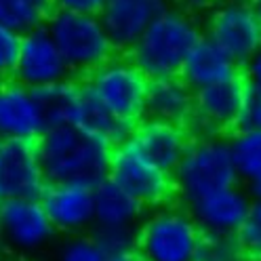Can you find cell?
Wrapping results in <instances>:
<instances>
[{"mask_svg": "<svg viewBox=\"0 0 261 261\" xmlns=\"http://www.w3.org/2000/svg\"><path fill=\"white\" fill-rule=\"evenodd\" d=\"M46 181L97 186L108 177L112 145L74 124L48 126L36 141Z\"/></svg>", "mask_w": 261, "mask_h": 261, "instance_id": "obj_1", "label": "cell"}, {"mask_svg": "<svg viewBox=\"0 0 261 261\" xmlns=\"http://www.w3.org/2000/svg\"><path fill=\"white\" fill-rule=\"evenodd\" d=\"M200 38L202 30L194 13L162 5L139 40L130 46L128 57L148 78L177 76Z\"/></svg>", "mask_w": 261, "mask_h": 261, "instance_id": "obj_2", "label": "cell"}, {"mask_svg": "<svg viewBox=\"0 0 261 261\" xmlns=\"http://www.w3.org/2000/svg\"><path fill=\"white\" fill-rule=\"evenodd\" d=\"M238 181L230 141L223 135L192 137L173 173L175 194L184 206H190L217 190L236 186Z\"/></svg>", "mask_w": 261, "mask_h": 261, "instance_id": "obj_3", "label": "cell"}, {"mask_svg": "<svg viewBox=\"0 0 261 261\" xmlns=\"http://www.w3.org/2000/svg\"><path fill=\"white\" fill-rule=\"evenodd\" d=\"M202 230L188 206L162 204L135 227V249L145 261H196Z\"/></svg>", "mask_w": 261, "mask_h": 261, "instance_id": "obj_4", "label": "cell"}, {"mask_svg": "<svg viewBox=\"0 0 261 261\" xmlns=\"http://www.w3.org/2000/svg\"><path fill=\"white\" fill-rule=\"evenodd\" d=\"M44 28L59 46L72 74L87 76L114 53L108 32L97 13L53 11L46 17Z\"/></svg>", "mask_w": 261, "mask_h": 261, "instance_id": "obj_5", "label": "cell"}, {"mask_svg": "<svg viewBox=\"0 0 261 261\" xmlns=\"http://www.w3.org/2000/svg\"><path fill=\"white\" fill-rule=\"evenodd\" d=\"M148 83L150 78L137 68L130 57L112 55L108 61L87 74L83 85L114 116L135 126L143 118Z\"/></svg>", "mask_w": 261, "mask_h": 261, "instance_id": "obj_6", "label": "cell"}, {"mask_svg": "<svg viewBox=\"0 0 261 261\" xmlns=\"http://www.w3.org/2000/svg\"><path fill=\"white\" fill-rule=\"evenodd\" d=\"M204 36L238 65H247L261 51V19L247 0H221L211 9Z\"/></svg>", "mask_w": 261, "mask_h": 261, "instance_id": "obj_7", "label": "cell"}, {"mask_svg": "<svg viewBox=\"0 0 261 261\" xmlns=\"http://www.w3.org/2000/svg\"><path fill=\"white\" fill-rule=\"evenodd\" d=\"M108 177L133 194L145 208L167 204L175 194L173 175L152 165L128 139L112 148Z\"/></svg>", "mask_w": 261, "mask_h": 261, "instance_id": "obj_8", "label": "cell"}, {"mask_svg": "<svg viewBox=\"0 0 261 261\" xmlns=\"http://www.w3.org/2000/svg\"><path fill=\"white\" fill-rule=\"evenodd\" d=\"M55 225L40 198L0 202V244L15 255L42 253L55 240Z\"/></svg>", "mask_w": 261, "mask_h": 261, "instance_id": "obj_9", "label": "cell"}, {"mask_svg": "<svg viewBox=\"0 0 261 261\" xmlns=\"http://www.w3.org/2000/svg\"><path fill=\"white\" fill-rule=\"evenodd\" d=\"M70 74V65L65 63L59 46L44 25H38L19 36V51L11 74L15 83L40 91L68 80Z\"/></svg>", "mask_w": 261, "mask_h": 261, "instance_id": "obj_10", "label": "cell"}, {"mask_svg": "<svg viewBox=\"0 0 261 261\" xmlns=\"http://www.w3.org/2000/svg\"><path fill=\"white\" fill-rule=\"evenodd\" d=\"M244 85L236 76L225 83L194 91V110L186 122L190 137L225 135L238 122Z\"/></svg>", "mask_w": 261, "mask_h": 261, "instance_id": "obj_11", "label": "cell"}, {"mask_svg": "<svg viewBox=\"0 0 261 261\" xmlns=\"http://www.w3.org/2000/svg\"><path fill=\"white\" fill-rule=\"evenodd\" d=\"M46 184L36 141H0V202L40 198Z\"/></svg>", "mask_w": 261, "mask_h": 261, "instance_id": "obj_12", "label": "cell"}, {"mask_svg": "<svg viewBox=\"0 0 261 261\" xmlns=\"http://www.w3.org/2000/svg\"><path fill=\"white\" fill-rule=\"evenodd\" d=\"M40 202L57 232L68 236L85 234L95 225L93 186L76 181H48Z\"/></svg>", "mask_w": 261, "mask_h": 261, "instance_id": "obj_13", "label": "cell"}, {"mask_svg": "<svg viewBox=\"0 0 261 261\" xmlns=\"http://www.w3.org/2000/svg\"><path fill=\"white\" fill-rule=\"evenodd\" d=\"M46 128L38 91L15 80L0 85V139L38 141Z\"/></svg>", "mask_w": 261, "mask_h": 261, "instance_id": "obj_14", "label": "cell"}, {"mask_svg": "<svg viewBox=\"0 0 261 261\" xmlns=\"http://www.w3.org/2000/svg\"><path fill=\"white\" fill-rule=\"evenodd\" d=\"M128 141L152 165H156L160 171L173 175L179 160L184 158L192 137L188 133L186 124L141 118L133 126V130H130Z\"/></svg>", "mask_w": 261, "mask_h": 261, "instance_id": "obj_15", "label": "cell"}, {"mask_svg": "<svg viewBox=\"0 0 261 261\" xmlns=\"http://www.w3.org/2000/svg\"><path fill=\"white\" fill-rule=\"evenodd\" d=\"M251 204L253 200L249 192L236 184L204 196V198L196 200L188 208L202 230V234L236 236Z\"/></svg>", "mask_w": 261, "mask_h": 261, "instance_id": "obj_16", "label": "cell"}, {"mask_svg": "<svg viewBox=\"0 0 261 261\" xmlns=\"http://www.w3.org/2000/svg\"><path fill=\"white\" fill-rule=\"evenodd\" d=\"M160 9V0H106L97 15L114 51H130Z\"/></svg>", "mask_w": 261, "mask_h": 261, "instance_id": "obj_17", "label": "cell"}, {"mask_svg": "<svg viewBox=\"0 0 261 261\" xmlns=\"http://www.w3.org/2000/svg\"><path fill=\"white\" fill-rule=\"evenodd\" d=\"M194 110V89L181 76H160L150 78L145 91L143 118H154L162 122L186 124Z\"/></svg>", "mask_w": 261, "mask_h": 261, "instance_id": "obj_18", "label": "cell"}, {"mask_svg": "<svg viewBox=\"0 0 261 261\" xmlns=\"http://www.w3.org/2000/svg\"><path fill=\"white\" fill-rule=\"evenodd\" d=\"M179 76L190 85V89L198 91V89L213 87L236 78L238 63L227 53H223L215 42H211L206 36H202L192 46Z\"/></svg>", "mask_w": 261, "mask_h": 261, "instance_id": "obj_19", "label": "cell"}, {"mask_svg": "<svg viewBox=\"0 0 261 261\" xmlns=\"http://www.w3.org/2000/svg\"><path fill=\"white\" fill-rule=\"evenodd\" d=\"M95 225L93 227H137L145 206L114 179L106 177L93 186Z\"/></svg>", "mask_w": 261, "mask_h": 261, "instance_id": "obj_20", "label": "cell"}, {"mask_svg": "<svg viewBox=\"0 0 261 261\" xmlns=\"http://www.w3.org/2000/svg\"><path fill=\"white\" fill-rule=\"evenodd\" d=\"M70 124L103 139L108 145H112V148L126 141L130 130H133V124L120 120L118 116H114L110 110H106L85 89V85H80V93H78V99H76V106L72 112Z\"/></svg>", "mask_w": 261, "mask_h": 261, "instance_id": "obj_21", "label": "cell"}, {"mask_svg": "<svg viewBox=\"0 0 261 261\" xmlns=\"http://www.w3.org/2000/svg\"><path fill=\"white\" fill-rule=\"evenodd\" d=\"M51 15V0H0V23L17 34L44 25Z\"/></svg>", "mask_w": 261, "mask_h": 261, "instance_id": "obj_22", "label": "cell"}, {"mask_svg": "<svg viewBox=\"0 0 261 261\" xmlns=\"http://www.w3.org/2000/svg\"><path fill=\"white\" fill-rule=\"evenodd\" d=\"M238 179L251 181L261 175V130L238 128L227 139Z\"/></svg>", "mask_w": 261, "mask_h": 261, "instance_id": "obj_23", "label": "cell"}, {"mask_svg": "<svg viewBox=\"0 0 261 261\" xmlns=\"http://www.w3.org/2000/svg\"><path fill=\"white\" fill-rule=\"evenodd\" d=\"M78 93H80V85L72 83L70 78L63 80V83H57V85H51V87L38 91L48 126L70 124Z\"/></svg>", "mask_w": 261, "mask_h": 261, "instance_id": "obj_24", "label": "cell"}, {"mask_svg": "<svg viewBox=\"0 0 261 261\" xmlns=\"http://www.w3.org/2000/svg\"><path fill=\"white\" fill-rule=\"evenodd\" d=\"M196 261H251L236 236L202 234Z\"/></svg>", "mask_w": 261, "mask_h": 261, "instance_id": "obj_25", "label": "cell"}, {"mask_svg": "<svg viewBox=\"0 0 261 261\" xmlns=\"http://www.w3.org/2000/svg\"><path fill=\"white\" fill-rule=\"evenodd\" d=\"M55 261H110L91 234H74L59 244Z\"/></svg>", "mask_w": 261, "mask_h": 261, "instance_id": "obj_26", "label": "cell"}, {"mask_svg": "<svg viewBox=\"0 0 261 261\" xmlns=\"http://www.w3.org/2000/svg\"><path fill=\"white\" fill-rule=\"evenodd\" d=\"M236 238L242 251L251 261H261V204L253 202L242 225L238 227Z\"/></svg>", "mask_w": 261, "mask_h": 261, "instance_id": "obj_27", "label": "cell"}, {"mask_svg": "<svg viewBox=\"0 0 261 261\" xmlns=\"http://www.w3.org/2000/svg\"><path fill=\"white\" fill-rule=\"evenodd\" d=\"M91 236L108 257L135 249V227H93Z\"/></svg>", "mask_w": 261, "mask_h": 261, "instance_id": "obj_28", "label": "cell"}, {"mask_svg": "<svg viewBox=\"0 0 261 261\" xmlns=\"http://www.w3.org/2000/svg\"><path fill=\"white\" fill-rule=\"evenodd\" d=\"M236 128L261 130V91L257 87H253V85L244 87Z\"/></svg>", "mask_w": 261, "mask_h": 261, "instance_id": "obj_29", "label": "cell"}, {"mask_svg": "<svg viewBox=\"0 0 261 261\" xmlns=\"http://www.w3.org/2000/svg\"><path fill=\"white\" fill-rule=\"evenodd\" d=\"M17 51H19V34L0 23V80H5L13 74Z\"/></svg>", "mask_w": 261, "mask_h": 261, "instance_id": "obj_30", "label": "cell"}, {"mask_svg": "<svg viewBox=\"0 0 261 261\" xmlns=\"http://www.w3.org/2000/svg\"><path fill=\"white\" fill-rule=\"evenodd\" d=\"M106 0H51L55 11H76V13H99Z\"/></svg>", "mask_w": 261, "mask_h": 261, "instance_id": "obj_31", "label": "cell"}, {"mask_svg": "<svg viewBox=\"0 0 261 261\" xmlns=\"http://www.w3.org/2000/svg\"><path fill=\"white\" fill-rule=\"evenodd\" d=\"M175 3L190 13H200V11H211L221 0H175Z\"/></svg>", "mask_w": 261, "mask_h": 261, "instance_id": "obj_32", "label": "cell"}, {"mask_svg": "<svg viewBox=\"0 0 261 261\" xmlns=\"http://www.w3.org/2000/svg\"><path fill=\"white\" fill-rule=\"evenodd\" d=\"M247 76H249V85L261 91V51L247 63Z\"/></svg>", "mask_w": 261, "mask_h": 261, "instance_id": "obj_33", "label": "cell"}, {"mask_svg": "<svg viewBox=\"0 0 261 261\" xmlns=\"http://www.w3.org/2000/svg\"><path fill=\"white\" fill-rule=\"evenodd\" d=\"M247 192L251 196L253 202H259L261 204V175L251 179V181H247Z\"/></svg>", "mask_w": 261, "mask_h": 261, "instance_id": "obj_34", "label": "cell"}, {"mask_svg": "<svg viewBox=\"0 0 261 261\" xmlns=\"http://www.w3.org/2000/svg\"><path fill=\"white\" fill-rule=\"evenodd\" d=\"M110 261H145V257L133 249V251H124V253H118V255H112Z\"/></svg>", "mask_w": 261, "mask_h": 261, "instance_id": "obj_35", "label": "cell"}, {"mask_svg": "<svg viewBox=\"0 0 261 261\" xmlns=\"http://www.w3.org/2000/svg\"><path fill=\"white\" fill-rule=\"evenodd\" d=\"M247 3L253 7V11L259 15V19H261V0H247Z\"/></svg>", "mask_w": 261, "mask_h": 261, "instance_id": "obj_36", "label": "cell"}, {"mask_svg": "<svg viewBox=\"0 0 261 261\" xmlns=\"http://www.w3.org/2000/svg\"><path fill=\"white\" fill-rule=\"evenodd\" d=\"M3 83H5V80H0V85H3Z\"/></svg>", "mask_w": 261, "mask_h": 261, "instance_id": "obj_37", "label": "cell"}, {"mask_svg": "<svg viewBox=\"0 0 261 261\" xmlns=\"http://www.w3.org/2000/svg\"><path fill=\"white\" fill-rule=\"evenodd\" d=\"M0 141H3V139H0Z\"/></svg>", "mask_w": 261, "mask_h": 261, "instance_id": "obj_38", "label": "cell"}]
</instances>
